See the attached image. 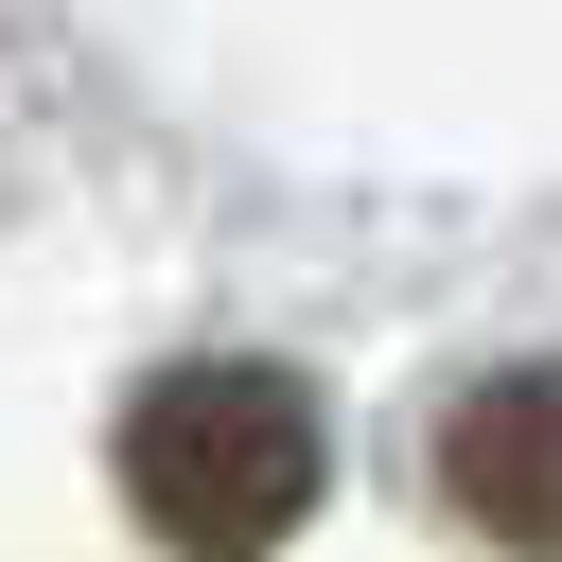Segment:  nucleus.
Returning <instances> with one entry per match:
<instances>
[{
  "label": "nucleus",
  "instance_id": "obj_1",
  "mask_svg": "<svg viewBox=\"0 0 562 562\" xmlns=\"http://www.w3.org/2000/svg\"><path fill=\"white\" fill-rule=\"evenodd\" d=\"M123 509L176 544V562H263L299 509H316V386L263 369V351H176L123 386Z\"/></svg>",
  "mask_w": 562,
  "mask_h": 562
},
{
  "label": "nucleus",
  "instance_id": "obj_2",
  "mask_svg": "<svg viewBox=\"0 0 562 562\" xmlns=\"http://www.w3.org/2000/svg\"><path fill=\"white\" fill-rule=\"evenodd\" d=\"M439 492H457V527H492L509 562H562V351H544V369H492V386L439 422Z\"/></svg>",
  "mask_w": 562,
  "mask_h": 562
}]
</instances>
